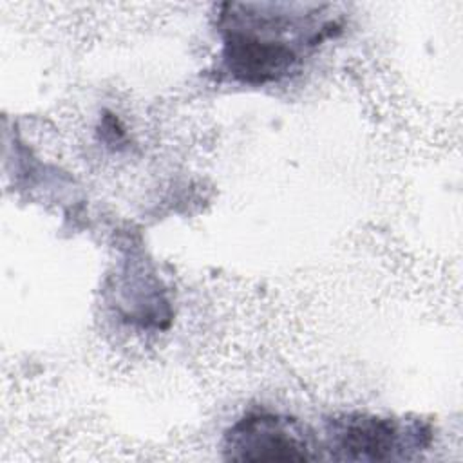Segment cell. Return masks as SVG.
I'll use <instances>...</instances> for the list:
<instances>
[{"instance_id":"1","label":"cell","mask_w":463,"mask_h":463,"mask_svg":"<svg viewBox=\"0 0 463 463\" xmlns=\"http://www.w3.org/2000/svg\"><path fill=\"white\" fill-rule=\"evenodd\" d=\"M273 4H224L222 24V67L226 72L250 85L277 81L298 61V45H315L309 40H289L284 34L306 27L318 7L306 16L280 11Z\"/></svg>"},{"instance_id":"2","label":"cell","mask_w":463,"mask_h":463,"mask_svg":"<svg viewBox=\"0 0 463 463\" xmlns=\"http://www.w3.org/2000/svg\"><path fill=\"white\" fill-rule=\"evenodd\" d=\"M429 441V430L420 421L380 418L371 414H344L329 421L327 447L335 459L385 461L405 456V449H420Z\"/></svg>"},{"instance_id":"3","label":"cell","mask_w":463,"mask_h":463,"mask_svg":"<svg viewBox=\"0 0 463 463\" xmlns=\"http://www.w3.org/2000/svg\"><path fill=\"white\" fill-rule=\"evenodd\" d=\"M224 452L239 461H307L317 459L311 436L293 418L250 412L224 434Z\"/></svg>"}]
</instances>
